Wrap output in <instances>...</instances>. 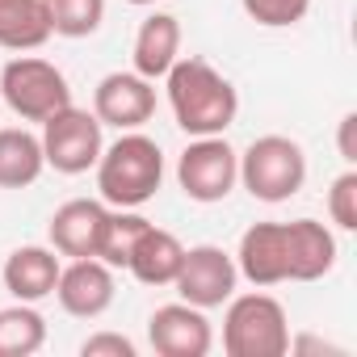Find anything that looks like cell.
I'll return each mask as SVG.
<instances>
[{
	"label": "cell",
	"instance_id": "1",
	"mask_svg": "<svg viewBox=\"0 0 357 357\" xmlns=\"http://www.w3.org/2000/svg\"><path fill=\"white\" fill-rule=\"evenodd\" d=\"M168 105H172V118L185 135L202 139V135H223L236 114H240V97H236V84L215 72L206 59L190 55V59H176L168 72Z\"/></svg>",
	"mask_w": 357,
	"mask_h": 357
},
{
	"label": "cell",
	"instance_id": "2",
	"mask_svg": "<svg viewBox=\"0 0 357 357\" xmlns=\"http://www.w3.org/2000/svg\"><path fill=\"white\" fill-rule=\"evenodd\" d=\"M93 168H97L101 202H109L118 211H139L143 202L155 198V190L164 181V151L155 139L126 130L109 147H101Z\"/></svg>",
	"mask_w": 357,
	"mask_h": 357
},
{
	"label": "cell",
	"instance_id": "3",
	"mask_svg": "<svg viewBox=\"0 0 357 357\" xmlns=\"http://www.w3.org/2000/svg\"><path fill=\"white\" fill-rule=\"evenodd\" d=\"M223 349H227V357H282V353H290L286 307L273 294H261V290L227 298Z\"/></svg>",
	"mask_w": 357,
	"mask_h": 357
},
{
	"label": "cell",
	"instance_id": "4",
	"mask_svg": "<svg viewBox=\"0 0 357 357\" xmlns=\"http://www.w3.org/2000/svg\"><path fill=\"white\" fill-rule=\"evenodd\" d=\"M240 181L257 202H286L307 181V155L286 135H261L240 155Z\"/></svg>",
	"mask_w": 357,
	"mask_h": 357
},
{
	"label": "cell",
	"instance_id": "5",
	"mask_svg": "<svg viewBox=\"0 0 357 357\" xmlns=\"http://www.w3.org/2000/svg\"><path fill=\"white\" fill-rule=\"evenodd\" d=\"M0 101L26 122H47L55 109L72 105V89L55 63H47L38 55H22L0 72Z\"/></svg>",
	"mask_w": 357,
	"mask_h": 357
},
{
	"label": "cell",
	"instance_id": "6",
	"mask_svg": "<svg viewBox=\"0 0 357 357\" xmlns=\"http://www.w3.org/2000/svg\"><path fill=\"white\" fill-rule=\"evenodd\" d=\"M240 181V155L223 135H202L194 139L181 160H176V185L194 202H223Z\"/></svg>",
	"mask_w": 357,
	"mask_h": 357
},
{
	"label": "cell",
	"instance_id": "7",
	"mask_svg": "<svg viewBox=\"0 0 357 357\" xmlns=\"http://www.w3.org/2000/svg\"><path fill=\"white\" fill-rule=\"evenodd\" d=\"M101 122L97 114L89 109H76V105H63L55 109L47 122H43V155L55 172L63 176H80L97 164L101 155Z\"/></svg>",
	"mask_w": 357,
	"mask_h": 357
},
{
	"label": "cell",
	"instance_id": "8",
	"mask_svg": "<svg viewBox=\"0 0 357 357\" xmlns=\"http://www.w3.org/2000/svg\"><path fill=\"white\" fill-rule=\"evenodd\" d=\"M236 282H240L236 257H227V252L215 248V244L185 248V261H181V269H176V278H172L181 303L202 307V311L223 307V303L236 294Z\"/></svg>",
	"mask_w": 357,
	"mask_h": 357
},
{
	"label": "cell",
	"instance_id": "9",
	"mask_svg": "<svg viewBox=\"0 0 357 357\" xmlns=\"http://www.w3.org/2000/svg\"><path fill=\"white\" fill-rule=\"evenodd\" d=\"M147 340L160 357H206L215 344V328L202 307L190 303H168L155 307L147 319Z\"/></svg>",
	"mask_w": 357,
	"mask_h": 357
},
{
	"label": "cell",
	"instance_id": "10",
	"mask_svg": "<svg viewBox=\"0 0 357 357\" xmlns=\"http://www.w3.org/2000/svg\"><path fill=\"white\" fill-rule=\"evenodd\" d=\"M93 114H97L101 126L139 130L155 114V89L139 72H109L93 93Z\"/></svg>",
	"mask_w": 357,
	"mask_h": 357
},
{
	"label": "cell",
	"instance_id": "11",
	"mask_svg": "<svg viewBox=\"0 0 357 357\" xmlns=\"http://www.w3.org/2000/svg\"><path fill=\"white\" fill-rule=\"evenodd\" d=\"M114 269L97 257H76L72 265L59 269V282H55V298L68 315L76 319H97L109 311L114 303Z\"/></svg>",
	"mask_w": 357,
	"mask_h": 357
},
{
	"label": "cell",
	"instance_id": "12",
	"mask_svg": "<svg viewBox=\"0 0 357 357\" xmlns=\"http://www.w3.org/2000/svg\"><path fill=\"white\" fill-rule=\"evenodd\" d=\"M240 278L252 286H282L290 282V257H286V223H252L240 236L236 252Z\"/></svg>",
	"mask_w": 357,
	"mask_h": 357
},
{
	"label": "cell",
	"instance_id": "13",
	"mask_svg": "<svg viewBox=\"0 0 357 357\" xmlns=\"http://www.w3.org/2000/svg\"><path fill=\"white\" fill-rule=\"evenodd\" d=\"M105 219H109V206L105 202H93V198H72L63 202L55 215H51V248L59 257H97L101 248V231H105Z\"/></svg>",
	"mask_w": 357,
	"mask_h": 357
},
{
	"label": "cell",
	"instance_id": "14",
	"mask_svg": "<svg viewBox=\"0 0 357 357\" xmlns=\"http://www.w3.org/2000/svg\"><path fill=\"white\" fill-rule=\"evenodd\" d=\"M59 257L55 248H43V244H26V248H13L5 269H0V282L5 290L17 298V303H38L47 294H55V282H59Z\"/></svg>",
	"mask_w": 357,
	"mask_h": 357
},
{
	"label": "cell",
	"instance_id": "15",
	"mask_svg": "<svg viewBox=\"0 0 357 357\" xmlns=\"http://www.w3.org/2000/svg\"><path fill=\"white\" fill-rule=\"evenodd\" d=\"M286 257H290V282H319L336 265V236L315 219L286 223Z\"/></svg>",
	"mask_w": 357,
	"mask_h": 357
},
{
	"label": "cell",
	"instance_id": "16",
	"mask_svg": "<svg viewBox=\"0 0 357 357\" xmlns=\"http://www.w3.org/2000/svg\"><path fill=\"white\" fill-rule=\"evenodd\" d=\"M181 261H185V244L176 240L172 231L147 223L143 236H139L135 248H130L126 269H130L143 286H172V278H176V269H181Z\"/></svg>",
	"mask_w": 357,
	"mask_h": 357
},
{
	"label": "cell",
	"instance_id": "17",
	"mask_svg": "<svg viewBox=\"0 0 357 357\" xmlns=\"http://www.w3.org/2000/svg\"><path fill=\"white\" fill-rule=\"evenodd\" d=\"M135 72L155 80L164 76L176 59H181V22H176L172 13H151L139 34H135Z\"/></svg>",
	"mask_w": 357,
	"mask_h": 357
},
{
	"label": "cell",
	"instance_id": "18",
	"mask_svg": "<svg viewBox=\"0 0 357 357\" xmlns=\"http://www.w3.org/2000/svg\"><path fill=\"white\" fill-rule=\"evenodd\" d=\"M47 168L43 139L30 135L26 126H5L0 130V190H26L34 185Z\"/></svg>",
	"mask_w": 357,
	"mask_h": 357
},
{
	"label": "cell",
	"instance_id": "19",
	"mask_svg": "<svg viewBox=\"0 0 357 357\" xmlns=\"http://www.w3.org/2000/svg\"><path fill=\"white\" fill-rule=\"evenodd\" d=\"M51 38L43 0H0V47L5 51H34Z\"/></svg>",
	"mask_w": 357,
	"mask_h": 357
},
{
	"label": "cell",
	"instance_id": "20",
	"mask_svg": "<svg viewBox=\"0 0 357 357\" xmlns=\"http://www.w3.org/2000/svg\"><path fill=\"white\" fill-rule=\"evenodd\" d=\"M47 344V319L30 303L0 311V357H30Z\"/></svg>",
	"mask_w": 357,
	"mask_h": 357
},
{
	"label": "cell",
	"instance_id": "21",
	"mask_svg": "<svg viewBox=\"0 0 357 357\" xmlns=\"http://www.w3.org/2000/svg\"><path fill=\"white\" fill-rule=\"evenodd\" d=\"M47 26L59 38H89L105 22V0H43Z\"/></svg>",
	"mask_w": 357,
	"mask_h": 357
},
{
	"label": "cell",
	"instance_id": "22",
	"mask_svg": "<svg viewBox=\"0 0 357 357\" xmlns=\"http://www.w3.org/2000/svg\"><path fill=\"white\" fill-rule=\"evenodd\" d=\"M143 227H147V219H143V215H135V211H109L105 231H101L97 261H105L109 269H126L130 248H135V240L143 236Z\"/></svg>",
	"mask_w": 357,
	"mask_h": 357
},
{
	"label": "cell",
	"instance_id": "23",
	"mask_svg": "<svg viewBox=\"0 0 357 357\" xmlns=\"http://www.w3.org/2000/svg\"><path fill=\"white\" fill-rule=\"evenodd\" d=\"M244 13L257 22V26H269V30H286V26H298L311 9V0H240Z\"/></svg>",
	"mask_w": 357,
	"mask_h": 357
},
{
	"label": "cell",
	"instance_id": "24",
	"mask_svg": "<svg viewBox=\"0 0 357 357\" xmlns=\"http://www.w3.org/2000/svg\"><path fill=\"white\" fill-rule=\"evenodd\" d=\"M328 215L340 231H357V168H344L328 190Z\"/></svg>",
	"mask_w": 357,
	"mask_h": 357
},
{
	"label": "cell",
	"instance_id": "25",
	"mask_svg": "<svg viewBox=\"0 0 357 357\" xmlns=\"http://www.w3.org/2000/svg\"><path fill=\"white\" fill-rule=\"evenodd\" d=\"M80 353L84 357H135V344L126 336H118V332H97V336H89L80 344Z\"/></svg>",
	"mask_w": 357,
	"mask_h": 357
},
{
	"label": "cell",
	"instance_id": "26",
	"mask_svg": "<svg viewBox=\"0 0 357 357\" xmlns=\"http://www.w3.org/2000/svg\"><path fill=\"white\" fill-rule=\"evenodd\" d=\"M353 130H357V114H344L340 118V135H336V143H340V160L353 168L357 164V143H353Z\"/></svg>",
	"mask_w": 357,
	"mask_h": 357
},
{
	"label": "cell",
	"instance_id": "27",
	"mask_svg": "<svg viewBox=\"0 0 357 357\" xmlns=\"http://www.w3.org/2000/svg\"><path fill=\"white\" fill-rule=\"evenodd\" d=\"M126 5H155V0H126Z\"/></svg>",
	"mask_w": 357,
	"mask_h": 357
}]
</instances>
